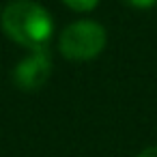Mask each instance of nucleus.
Segmentation results:
<instances>
[{
	"label": "nucleus",
	"instance_id": "nucleus-2",
	"mask_svg": "<svg viewBox=\"0 0 157 157\" xmlns=\"http://www.w3.org/2000/svg\"><path fill=\"white\" fill-rule=\"evenodd\" d=\"M105 45V30L101 24L80 20L67 26L60 35V52L69 60H90Z\"/></svg>",
	"mask_w": 157,
	"mask_h": 157
},
{
	"label": "nucleus",
	"instance_id": "nucleus-6",
	"mask_svg": "<svg viewBox=\"0 0 157 157\" xmlns=\"http://www.w3.org/2000/svg\"><path fill=\"white\" fill-rule=\"evenodd\" d=\"M138 157H157V146H148V148H144Z\"/></svg>",
	"mask_w": 157,
	"mask_h": 157
},
{
	"label": "nucleus",
	"instance_id": "nucleus-5",
	"mask_svg": "<svg viewBox=\"0 0 157 157\" xmlns=\"http://www.w3.org/2000/svg\"><path fill=\"white\" fill-rule=\"evenodd\" d=\"M125 2L131 7H138V9H148V7L157 5V0H125Z\"/></svg>",
	"mask_w": 157,
	"mask_h": 157
},
{
	"label": "nucleus",
	"instance_id": "nucleus-4",
	"mask_svg": "<svg viewBox=\"0 0 157 157\" xmlns=\"http://www.w3.org/2000/svg\"><path fill=\"white\" fill-rule=\"evenodd\" d=\"M97 2L99 0H65V5H69L75 11H90L97 7Z\"/></svg>",
	"mask_w": 157,
	"mask_h": 157
},
{
	"label": "nucleus",
	"instance_id": "nucleus-1",
	"mask_svg": "<svg viewBox=\"0 0 157 157\" xmlns=\"http://www.w3.org/2000/svg\"><path fill=\"white\" fill-rule=\"evenodd\" d=\"M2 28L15 43L37 52L45 50L54 22L50 13L33 0H13L2 11Z\"/></svg>",
	"mask_w": 157,
	"mask_h": 157
},
{
	"label": "nucleus",
	"instance_id": "nucleus-3",
	"mask_svg": "<svg viewBox=\"0 0 157 157\" xmlns=\"http://www.w3.org/2000/svg\"><path fill=\"white\" fill-rule=\"evenodd\" d=\"M52 73V58L45 50H37L30 56H26L24 60H20V65L13 71V80L20 88L24 90H35L39 86H43L48 82Z\"/></svg>",
	"mask_w": 157,
	"mask_h": 157
}]
</instances>
